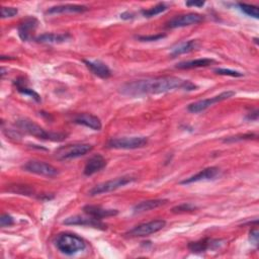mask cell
Here are the masks:
<instances>
[{"label":"cell","mask_w":259,"mask_h":259,"mask_svg":"<svg viewBox=\"0 0 259 259\" xmlns=\"http://www.w3.org/2000/svg\"><path fill=\"white\" fill-rule=\"evenodd\" d=\"M214 61L209 58H201V59H195L190 61H184L180 62L176 65L177 69L187 70V69H194V68H201V67H207L210 64H212Z\"/></svg>","instance_id":"22"},{"label":"cell","mask_w":259,"mask_h":259,"mask_svg":"<svg viewBox=\"0 0 259 259\" xmlns=\"http://www.w3.org/2000/svg\"><path fill=\"white\" fill-rule=\"evenodd\" d=\"M38 24V20L35 17L29 16L23 19L18 25V35L23 41H27L32 37Z\"/></svg>","instance_id":"12"},{"label":"cell","mask_w":259,"mask_h":259,"mask_svg":"<svg viewBox=\"0 0 259 259\" xmlns=\"http://www.w3.org/2000/svg\"><path fill=\"white\" fill-rule=\"evenodd\" d=\"M214 73L218 75H223V76H231V77H242L243 73L231 69H226V68H217L213 70Z\"/></svg>","instance_id":"27"},{"label":"cell","mask_w":259,"mask_h":259,"mask_svg":"<svg viewBox=\"0 0 259 259\" xmlns=\"http://www.w3.org/2000/svg\"><path fill=\"white\" fill-rule=\"evenodd\" d=\"M71 38V35L69 33H55V32H46L42 34H39L35 37V40L37 42L41 44H61L64 41H67Z\"/></svg>","instance_id":"20"},{"label":"cell","mask_w":259,"mask_h":259,"mask_svg":"<svg viewBox=\"0 0 259 259\" xmlns=\"http://www.w3.org/2000/svg\"><path fill=\"white\" fill-rule=\"evenodd\" d=\"M1 17L2 18H10L15 16L18 13V9L15 7H6L2 6L1 7Z\"/></svg>","instance_id":"28"},{"label":"cell","mask_w":259,"mask_h":259,"mask_svg":"<svg viewBox=\"0 0 259 259\" xmlns=\"http://www.w3.org/2000/svg\"><path fill=\"white\" fill-rule=\"evenodd\" d=\"M83 211L87 215H90V217L98 219V220H102L103 218L113 217V215H116L118 213L117 209L105 208V207H102L100 205H91V204L85 205L83 207Z\"/></svg>","instance_id":"14"},{"label":"cell","mask_w":259,"mask_h":259,"mask_svg":"<svg viewBox=\"0 0 259 259\" xmlns=\"http://www.w3.org/2000/svg\"><path fill=\"white\" fill-rule=\"evenodd\" d=\"M250 240L255 245H257V243H258V232H257V230H252L250 232Z\"/></svg>","instance_id":"33"},{"label":"cell","mask_w":259,"mask_h":259,"mask_svg":"<svg viewBox=\"0 0 259 259\" xmlns=\"http://www.w3.org/2000/svg\"><path fill=\"white\" fill-rule=\"evenodd\" d=\"M92 146L89 144H70L58 148L55 151V158L58 160H70L75 159L85 154L89 153L92 150Z\"/></svg>","instance_id":"4"},{"label":"cell","mask_w":259,"mask_h":259,"mask_svg":"<svg viewBox=\"0 0 259 259\" xmlns=\"http://www.w3.org/2000/svg\"><path fill=\"white\" fill-rule=\"evenodd\" d=\"M55 245L61 253L69 256L82 252L86 248L85 241L81 237L71 233L59 234L55 240Z\"/></svg>","instance_id":"3"},{"label":"cell","mask_w":259,"mask_h":259,"mask_svg":"<svg viewBox=\"0 0 259 259\" xmlns=\"http://www.w3.org/2000/svg\"><path fill=\"white\" fill-rule=\"evenodd\" d=\"M187 6H194V7H201L204 5L203 1H187L185 3Z\"/></svg>","instance_id":"34"},{"label":"cell","mask_w":259,"mask_h":259,"mask_svg":"<svg viewBox=\"0 0 259 259\" xmlns=\"http://www.w3.org/2000/svg\"><path fill=\"white\" fill-rule=\"evenodd\" d=\"M84 64L86 65V67L97 77H100L102 79H106L109 78L111 76V71L110 69L107 67V65H105L103 62L99 61V60H95V61H90V60H84L83 61Z\"/></svg>","instance_id":"17"},{"label":"cell","mask_w":259,"mask_h":259,"mask_svg":"<svg viewBox=\"0 0 259 259\" xmlns=\"http://www.w3.org/2000/svg\"><path fill=\"white\" fill-rule=\"evenodd\" d=\"M204 19L203 15L198 13H186L177 15L173 18H171L167 23L166 26L168 28H177V27H184L189 26L193 24H198L202 22Z\"/></svg>","instance_id":"10"},{"label":"cell","mask_w":259,"mask_h":259,"mask_svg":"<svg viewBox=\"0 0 259 259\" xmlns=\"http://www.w3.org/2000/svg\"><path fill=\"white\" fill-rule=\"evenodd\" d=\"M246 118L249 119V120H257V118H258V110L255 109L253 112H250V113L246 116Z\"/></svg>","instance_id":"35"},{"label":"cell","mask_w":259,"mask_h":259,"mask_svg":"<svg viewBox=\"0 0 259 259\" xmlns=\"http://www.w3.org/2000/svg\"><path fill=\"white\" fill-rule=\"evenodd\" d=\"M22 169L26 172L41 175V176H47V177H54L59 174V171L56 167L44 161H37V160H30L26 162L22 166Z\"/></svg>","instance_id":"8"},{"label":"cell","mask_w":259,"mask_h":259,"mask_svg":"<svg viewBox=\"0 0 259 259\" xmlns=\"http://www.w3.org/2000/svg\"><path fill=\"white\" fill-rule=\"evenodd\" d=\"M167 202H168L167 199H149V200H145V201H141V202L137 203L134 206L133 210L135 213H142V212L157 208L161 205H164Z\"/></svg>","instance_id":"21"},{"label":"cell","mask_w":259,"mask_h":259,"mask_svg":"<svg viewBox=\"0 0 259 259\" xmlns=\"http://www.w3.org/2000/svg\"><path fill=\"white\" fill-rule=\"evenodd\" d=\"M196 208V206L195 205H193V204H191V203H186V202H184V203H181V204H179V205H176V206H174L173 208H172V211L173 212H183V211H191V210H194Z\"/></svg>","instance_id":"29"},{"label":"cell","mask_w":259,"mask_h":259,"mask_svg":"<svg viewBox=\"0 0 259 259\" xmlns=\"http://www.w3.org/2000/svg\"><path fill=\"white\" fill-rule=\"evenodd\" d=\"M14 224V220L13 218L8 214V213H3L1 217H0V226L2 228L4 227H9V226H12Z\"/></svg>","instance_id":"32"},{"label":"cell","mask_w":259,"mask_h":259,"mask_svg":"<svg viewBox=\"0 0 259 259\" xmlns=\"http://www.w3.org/2000/svg\"><path fill=\"white\" fill-rule=\"evenodd\" d=\"M220 173L219 168L217 167H207L203 170H200L198 173L182 180L180 183L181 184H190L194 182H199V181H204V180H210L215 178Z\"/></svg>","instance_id":"13"},{"label":"cell","mask_w":259,"mask_h":259,"mask_svg":"<svg viewBox=\"0 0 259 259\" xmlns=\"http://www.w3.org/2000/svg\"><path fill=\"white\" fill-rule=\"evenodd\" d=\"M135 180H136V178L133 176H130V175L120 176V177H117V178H114V179H111V180H108V181H105V182L95 185L93 188L90 189L89 195L95 196V195H99L102 193H107V192L116 190L120 187H123L126 184H130Z\"/></svg>","instance_id":"5"},{"label":"cell","mask_w":259,"mask_h":259,"mask_svg":"<svg viewBox=\"0 0 259 259\" xmlns=\"http://www.w3.org/2000/svg\"><path fill=\"white\" fill-rule=\"evenodd\" d=\"M88 10V7L85 5L78 4H63L53 6L48 9L47 13L49 14H60V13H82Z\"/></svg>","instance_id":"19"},{"label":"cell","mask_w":259,"mask_h":259,"mask_svg":"<svg viewBox=\"0 0 259 259\" xmlns=\"http://www.w3.org/2000/svg\"><path fill=\"white\" fill-rule=\"evenodd\" d=\"M15 124L20 131L24 132L25 134H28L32 137H35V138L41 139V140L60 142V141H63L66 137V135H64V134L48 132L44 127H41L40 125H38L37 123H35L34 121H32L28 118H19L16 120Z\"/></svg>","instance_id":"2"},{"label":"cell","mask_w":259,"mask_h":259,"mask_svg":"<svg viewBox=\"0 0 259 259\" xmlns=\"http://www.w3.org/2000/svg\"><path fill=\"white\" fill-rule=\"evenodd\" d=\"M234 95H235L234 91L228 90V91L222 92V93H220V94H218L215 96H212V97H209V98H205V99L193 102V103L188 105L187 109L190 112H192V113H198V112H201V111L205 110L206 108H208L209 106L213 105L214 103H218V102H221L223 100L229 99V98L233 97Z\"/></svg>","instance_id":"7"},{"label":"cell","mask_w":259,"mask_h":259,"mask_svg":"<svg viewBox=\"0 0 259 259\" xmlns=\"http://www.w3.org/2000/svg\"><path fill=\"white\" fill-rule=\"evenodd\" d=\"M74 122L94 131H100L102 128V123L99 117L90 113H80L76 115L74 117Z\"/></svg>","instance_id":"15"},{"label":"cell","mask_w":259,"mask_h":259,"mask_svg":"<svg viewBox=\"0 0 259 259\" xmlns=\"http://www.w3.org/2000/svg\"><path fill=\"white\" fill-rule=\"evenodd\" d=\"M221 240H213V239H203L196 242H190L188 244V249L193 253H201L208 249H214L220 247Z\"/></svg>","instance_id":"18"},{"label":"cell","mask_w":259,"mask_h":259,"mask_svg":"<svg viewBox=\"0 0 259 259\" xmlns=\"http://www.w3.org/2000/svg\"><path fill=\"white\" fill-rule=\"evenodd\" d=\"M148 144L146 137H122L112 138L107 142V147L117 150H134L139 149Z\"/></svg>","instance_id":"6"},{"label":"cell","mask_w":259,"mask_h":259,"mask_svg":"<svg viewBox=\"0 0 259 259\" xmlns=\"http://www.w3.org/2000/svg\"><path fill=\"white\" fill-rule=\"evenodd\" d=\"M106 166V160L100 154H96L88 159L84 167V174L87 176L93 175L96 172L102 170Z\"/></svg>","instance_id":"16"},{"label":"cell","mask_w":259,"mask_h":259,"mask_svg":"<svg viewBox=\"0 0 259 259\" xmlns=\"http://www.w3.org/2000/svg\"><path fill=\"white\" fill-rule=\"evenodd\" d=\"M14 84H15V86H16L17 91L20 92L21 94L27 95V96L31 97L32 99H34V100L37 101V102L40 101V96H39L33 89L27 87V85H26V83L24 82L23 79H17V80H15Z\"/></svg>","instance_id":"24"},{"label":"cell","mask_w":259,"mask_h":259,"mask_svg":"<svg viewBox=\"0 0 259 259\" xmlns=\"http://www.w3.org/2000/svg\"><path fill=\"white\" fill-rule=\"evenodd\" d=\"M166 35L165 34H152V35H139L137 36V38L141 41H155V40H159L161 38H164Z\"/></svg>","instance_id":"31"},{"label":"cell","mask_w":259,"mask_h":259,"mask_svg":"<svg viewBox=\"0 0 259 259\" xmlns=\"http://www.w3.org/2000/svg\"><path fill=\"white\" fill-rule=\"evenodd\" d=\"M195 88L196 85L188 80H182L174 76H164L126 82L120 87V91L124 95L140 96L149 94H161L176 89L195 90Z\"/></svg>","instance_id":"1"},{"label":"cell","mask_w":259,"mask_h":259,"mask_svg":"<svg viewBox=\"0 0 259 259\" xmlns=\"http://www.w3.org/2000/svg\"><path fill=\"white\" fill-rule=\"evenodd\" d=\"M63 224L70 225V226H85V227H92L96 229L104 230L106 229V225L101 222V220L92 218L90 215L88 217H81V215H73L65 219L63 221Z\"/></svg>","instance_id":"11"},{"label":"cell","mask_w":259,"mask_h":259,"mask_svg":"<svg viewBox=\"0 0 259 259\" xmlns=\"http://www.w3.org/2000/svg\"><path fill=\"white\" fill-rule=\"evenodd\" d=\"M238 6L240 7V9L247 15L252 16L254 18H258L259 17V9L257 6L254 5H250V4H246V3H239Z\"/></svg>","instance_id":"26"},{"label":"cell","mask_w":259,"mask_h":259,"mask_svg":"<svg viewBox=\"0 0 259 259\" xmlns=\"http://www.w3.org/2000/svg\"><path fill=\"white\" fill-rule=\"evenodd\" d=\"M197 47H198V41L196 39H190V40H187V41L180 42V44H178V45H176L175 47L172 48L171 56L176 57V56H179V55H182V54L189 53V52L195 50Z\"/></svg>","instance_id":"23"},{"label":"cell","mask_w":259,"mask_h":259,"mask_svg":"<svg viewBox=\"0 0 259 259\" xmlns=\"http://www.w3.org/2000/svg\"><path fill=\"white\" fill-rule=\"evenodd\" d=\"M166 225V222L164 220H154L148 223L140 224L136 227H134L130 232L128 235L133 237H146L150 236L154 233L159 232L162 230Z\"/></svg>","instance_id":"9"},{"label":"cell","mask_w":259,"mask_h":259,"mask_svg":"<svg viewBox=\"0 0 259 259\" xmlns=\"http://www.w3.org/2000/svg\"><path fill=\"white\" fill-rule=\"evenodd\" d=\"M257 136L255 134H245V135H240L236 137H230L228 139H225L224 142H237V141H242V140H252L256 139Z\"/></svg>","instance_id":"30"},{"label":"cell","mask_w":259,"mask_h":259,"mask_svg":"<svg viewBox=\"0 0 259 259\" xmlns=\"http://www.w3.org/2000/svg\"><path fill=\"white\" fill-rule=\"evenodd\" d=\"M165 10H167V5L164 2H162V3H158L157 5H155L151 8L143 9L141 11V13L145 17H153V16H156V15L164 12Z\"/></svg>","instance_id":"25"}]
</instances>
